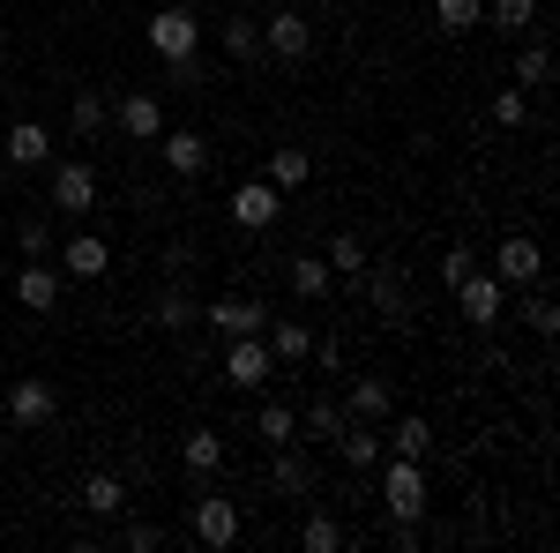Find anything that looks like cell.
Segmentation results:
<instances>
[{
    "label": "cell",
    "mask_w": 560,
    "mask_h": 553,
    "mask_svg": "<svg viewBox=\"0 0 560 553\" xmlns=\"http://www.w3.org/2000/svg\"><path fill=\"white\" fill-rule=\"evenodd\" d=\"M97 128H105V97H97V90H75V105H68V135L90 142Z\"/></svg>",
    "instance_id": "cell-31"
},
{
    "label": "cell",
    "mask_w": 560,
    "mask_h": 553,
    "mask_svg": "<svg viewBox=\"0 0 560 553\" xmlns=\"http://www.w3.org/2000/svg\"><path fill=\"white\" fill-rule=\"evenodd\" d=\"M388 412H396V396H388V382H382V375H359V382H351L345 419H388Z\"/></svg>",
    "instance_id": "cell-24"
},
{
    "label": "cell",
    "mask_w": 560,
    "mask_h": 553,
    "mask_svg": "<svg viewBox=\"0 0 560 553\" xmlns=\"http://www.w3.org/2000/svg\"><path fill=\"white\" fill-rule=\"evenodd\" d=\"M300 546H306V553H337V546H345V523H337L329 509H306V523H300Z\"/></svg>",
    "instance_id": "cell-27"
},
{
    "label": "cell",
    "mask_w": 560,
    "mask_h": 553,
    "mask_svg": "<svg viewBox=\"0 0 560 553\" xmlns=\"http://www.w3.org/2000/svg\"><path fill=\"white\" fill-rule=\"evenodd\" d=\"M538 23V0H493V31H509V38H523Z\"/></svg>",
    "instance_id": "cell-36"
},
{
    "label": "cell",
    "mask_w": 560,
    "mask_h": 553,
    "mask_svg": "<svg viewBox=\"0 0 560 553\" xmlns=\"http://www.w3.org/2000/svg\"><path fill=\"white\" fill-rule=\"evenodd\" d=\"M202 322H210L224 344H232V337H261V330H269V307H261V299H210Z\"/></svg>",
    "instance_id": "cell-9"
},
{
    "label": "cell",
    "mask_w": 560,
    "mask_h": 553,
    "mask_svg": "<svg viewBox=\"0 0 560 553\" xmlns=\"http://www.w3.org/2000/svg\"><path fill=\"white\" fill-rule=\"evenodd\" d=\"M314 359H322V367L337 375V367H345V344H337V337H314Z\"/></svg>",
    "instance_id": "cell-43"
},
{
    "label": "cell",
    "mask_w": 560,
    "mask_h": 553,
    "mask_svg": "<svg viewBox=\"0 0 560 553\" xmlns=\"http://www.w3.org/2000/svg\"><path fill=\"white\" fill-rule=\"evenodd\" d=\"M546 76H553V53H546V45L530 38V45H523V53H516V90H530V83H546Z\"/></svg>",
    "instance_id": "cell-37"
},
{
    "label": "cell",
    "mask_w": 560,
    "mask_h": 553,
    "mask_svg": "<svg viewBox=\"0 0 560 553\" xmlns=\"http://www.w3.org/2000/svg\"><path fill=\"white\" fill-rule=\"evenodd\" d=\"M15 299H23L31 314H52V307H60V269H52V262H23V269H15Z\"/></svg>",
    "instance_id": "cell-17"
},
{
    "label": "cell",
    "mask_w": 560,
    "mask_h": 553,
    "mask_svg": "<svg viewBox=\"0 0 560 553\" xmlns=\"http://www.w3.org/2000/svg\"><path fill=\"white\" fill-rule=\"evenodd\" d=\"M261 337H269V352H277V367H300V359H314V330H306V322H269Z\"/></svg>",
    "instance_id": "cell-23"
},
{
    "label": "cell",
    "mask_w": 560,
    "mask_h": 553,
    "mask_svg": "<svg viewBox=\"0 0 560 553\" xmlns=\"http://www.w3.org/2000/svg\"><path fill=\"white\" fill-rule=\"evenodd\" d=\"M337 449H345L351 471H374L382 464V434H374V419H345L337 426Z\"/></svg>",
    "instance_id": "cell-21"
},
{
    "label": "cell",
    "mask_w": 560,
    "mask_h": 553,
    "mask_svg": "<svg viewBox=\"0 0 560 553\" xmlns=\"http://www.w3.org/2000/svg\"><path fill=\"white\" fill-rule=\"evenodd\" d=\"M471 269H478V255H471V247H464V240H456V247L441 255V277H448V285H456V277H471Z\"/></svg>",
    "instance_id": "cell-41"
},
{
    "label": "cell",
    "mask_w": 560,
    "mask_h": 553,
    "mask_svg": "<svg viewBox=\"0 0 560 553\" xmlns=\"http://www.w3.org/2000/svg\"><path fill=\"white\" fill-rule=\"evenodd\" d=\"M120 546H128V553H158V546H165V531H158V523H128Z\"/></svg>",
    "instance_id": "cell-40"
},
{
    "label": "cell",
    "mask_w": 560,
    "mask_h": 553,
    "mask_svg": "<svg viewBox=\"0 0 560 553\" xmlns=\"http://www.w3.org/2000/svg\"><path fill=\"white\" fill-rule=\"evenodd\" d=\"M284 210V195L269 187V180H247V187H232V224H247V232H269Z\"/></svg>",
    "instance_id": "cell-14"
},
{
    "label": "cell",
    "mask_w": 560,
    "mask_h": 553,
    "mask_svg": "<svg viewBox=\"0 0 560 553\" xmlns=\"http://www.w3.org/2000/svg\"><path fill=\"white\" fill-rule=\"evenodd\" d=\"M493 120H501V128H523V120H530V90H501V97H493Z\"/></svg>",
    "instance_id": "cell-39"
},
{
    "label": "cell",
    "mask_w": 560,
    "mask_h": 553,
    "mask_svg": "<svg viewBox=\"0 0 560 553\" xmlns=\"http://www.w3.org/2000/svg\"><path fill=\"white\" fill-rule=\"evenodd\" d=\"M359 277H366V299H374V314H388V330H419V299H411V277H404V262H366Z\"/></svg>",
    "instance_id": "cell-1"
},
{
    "label": "cell",
    "mask_w": 560,
    "mask_h": 553,
    "mask_svg": "<svg viewBox=\"0 0 560 553\" xmlns=\"http://www.w3.org/2000/svg\"><path fill=\"white\" fill-rule=\"evenodd\" d=\"M261 441H269V449H284V441H300V412H292V404H261Z\"/></svg>",
    "instance_id": "cell-32"
},
{
    "label": "cell",
    "mask_w": 560,
    "mask_h": 553,
    "mask_svg": "<svg viewBox=\"0 0 560 553\" xmlns=\"http://www.w3.org/2000/svg\"><path fill=\"white\" fill-rule=\"evenodd\" d=\"M195 45H202V15L195 8H158L150 15V53L158 60H195Z\"/></svg>",
    "instance_id": "cell-6"
},
{
    "label": "cell",
    "mask_w": 560,
    "mask_h": 553,
    "mask_svg": "<svg viewBox=\"0 0 560 553\" xmlns=\"http://www.w3.org/2000/svg\"><path fill=\"white\" fill-rule=\"evenodd\" d=\"M329 269H337V277H359V269H366V240H359V232H337V240H329Z\"/></svg>",
    "instance_id": "cell-34"
},
{
    "label": "cell",
    "mask_w": 560,
    "mask_h": 553,
    "mask_svg": "<svg viewBox=\"0 0 560 553\" xmlns=\"http://www.w3.org/2000/svg\"><path fill=\"white\" fill-rule=\"evenodd\" d=\"M83 509L90 516H120L128 509V479H120V471H90L83 479Z\"/></svg>",
    "instance_id": "cell-22"
},
{
    "label": "cell",
    "mask_w": 560,
    "mask_h": 553,
    "mask_svg": "<svg viewBox=\"0 0 560 553\" xmlns=\"http://www.w3.org/2000/svg\"><path fill=\"white\" fill-rule=\"evenodd\" d=\"M433 449V426L427 419H396V434H388V457H427Z\"/></svg>",
    "instance_id": "cell-35"
},
{
    "label": "cell",
    "mask_w": 560,
    "mask_h": 553,
    "mask_svg": "<svg viewBox=\"0 0 560 553\" xmlns=\"http://www.w3.org/2000/svg\"><path fill=\"white\" fill-rule=\"evenodd\" d=\"M113 120H120L128 142H158V135H165V105H158V90H128V97L113 105Z\"/></svg>",
    "instance_id": "cell-10"
},
{
    "label": "cell",
    "mask_w": 560,
    "mask_h": 553,
    "mask_svg": "<svg viewBox=\"0 0 560 553\" xmlns=\"http://www.w3.org/2000/svg\"><path fill=\"white\" fill-rule=\"evenodd\" d=\"M0 158H8V165H52V135L38 128V120H15V128L0 135Z\"/></svg>",
    "instance_id": "cell-16"
},
{
    "label": "cell",
    "mask_w": 560,
    "mask_h": 553,
    "mask_svg": "<svg viewBox=\"0 0 560 553\" xmlns=\"http://www.w3.org/2000/svg\"><path fill=\"white\" fill-rule=\"evenodd\" d=\"M52 269H60V277H83V285H97V277H105V269H113V247H105V240H97V232H75V240H68V247H52Z\"/></svg>",
    "instance_id": "cell-12"
},
{
    "label": "cell",
    "mask_w": 560,
    "mask_h": 553,
    "mask_svg": "<svg viewBox=\"0 0 560 553\" xmlns=\"http://www.w3.org/2000/svg\"><path fill=\"white\" fill-rule=\"evenodd\" d=\"M433 23H441L448 38H464V31L486 23V0H433Z\"/></svg>",
    "instance_id": "cell-28"
},
{
    "label": "cell",
    "mask_w": 560,
    "mask_h": 553,
    "mask_svg": "<svg viewBox=\"0 0 560 553\" xmlns=\"http://www.w3.org/2000/svg\"><path fill=\"white\" fill-rule=\"evenodd\" d=\"M150 322H158L165 337H179V330H195V322H202V307H195V292H187V285H165V292L150 299Z\"/></svg>",
    "instance_id": "cell-18"
},
{
    "label": "cell",
    "mask_w": 560,
    "mask_h": 553,
    "mask_svg": "<svg viewBox=\"0 0 560 553\" xmlns=\"http://www.w3.org/2000/svg\"><path fill=\"white\" fill-rule=\"evenodd\" d=\"M52 404H60V396H52V382H38V375L8 389V419H15V426H45V419H52Z\"/></svg>",
    "instance_id": "cell-19"
},
{
    "label": "cell",
    "mask_w": 560,
    "mask_h": 553,
    "mask_svg": "<svg viewBox=\"0 0 560 553\" xmlns=\"http://www.w3.org/2000/svg\"><path fill=\"white\" fill-rule=\"evenodd\" d=\"M45 203L68 217H90L97 210V165H83V158H52V187H45Z\"/></svg>",
    "instance_id": "cell-5"
},
{
    "label": "cell",
    "mask_w": 560,
    "mask_h": 553,
    "mask_svg": "<svg viewBox=\"0 0 560 553\" xmlns=\"http://www.w3.org/2000/svg\"><path fill=\"white\" fill-rule=\"evenodd\" d=\"M388 539H396L404 553H419V546H427V531H419V523H388Z\"/></svg>",
    "instance_id": "cell-42"
},
{
    "label": "cell",
    "mask_w": 560,
    "mask_h": 553,
    "mask_svg": "<svg viewBox=\"0 0 560 553\" xmlns=\"http://www.w3.org/2000/svg\"><path fill=\"white\" fill-rule=\"evenodd\" d=\"M284 8H306V0H284Z\"/></svg>",
    "instance_id": "cell-45"
},
{
    "label": "cell",
    "mask_w": 560,
    "mask_h": 553,
    "mask_svg": "<svg viewBox=\"0 0 560 553\" xmlns=\"http://www.w3.org/2000/svg\"><path fill=\"white\" fill-rule=\"evenodd\" d=\"M269 375H277L269 337H232V344H224V382H232V389H269Z\"/></svg>",
    "instance_id": "cell-7"
},
{
    "label": "cell",
    "mask_w": 560,
    "mask_h": 553,
    "mask_svg": "<svg viewBox=\"0 0 560 553\" xmlns=\"http://www.w3.org/2000/svg\"><path fill=\"white\" fill-rule=\"evenodd\" d=\"M224 53H232V60H255L261 53V23L255 15H224Z\"/></svg>",
    "instance_id": "cell-33"
},
{
    "label": "cell",
    "mask_w": 560,
    "mask_h": 553,
    "mask_svg": "<svg viewBox=\"0 0 560 553\" xmlns=\"http://www.w3.org/2000/svg\"><path fill=\"white\" fill-rule=\"evenodd\" d=\"M382 502H388V523H419L427 516V471H419V457H388Z\"/></svg>",
    "instance_id": "cell-2"
},
{
    "label": "cell",
    "mask_w": 560,
    "mask_h": 553,
    "mask_svg": "<svg viewBox=\"0 0 560 553\" xmlns=\"http://www.w3.org/2000/svg\"><path fill=\"white\" fill-rule=\"evenodd\" d=\"M516 322L530 330V337H553V330H560V307H553V292H538V285H530V292H523V307H516Z\"/></svg>",
    "instance_id": "cell-26"
},
{
    "label": "cell",
    "mask_w": 560,
    "mask_h": 553,
    "mask_svg": "<svg viewBox=\"0 0 560 553\" xmlns=\"http://www.w3.org/2000/svg\"><path fill=\"white\" fill-rule=\"evenodd\" d=\"M15 240H23V255H31V262H52V224H45V210L23 217V224H15Z\"/></svg>",
    "instance_id": "cell-38"
},
{
    "label": "cell",
    "mask_w": 560,
    "mask_h": 553,
    "mask_svg": "<svg viewBox=\"0 0 560 553\" xmlns=\"http://www.w3.org/2000/svg\"><path fill=\"white\" fill-rule=\"evenodd\" d=\"M329 285H337V269H329L322 255H300V262H292V292H300V299H329Z\"/></svg>",
    "instance_id": "cell-29"
},
{
    "label": "cell",
    "mask_w": 560,
    "mask_h": 553,
    "mask_svg": "<svg viewBox=\"0 0 560 553\" xmlns=\"http://www.w3.org/2000/svg\"><path fill=\"white\" fill-rule=\"evenodd\" d=\"M0 45H8V23H0Z\"/></svg>",
    "instance_id": "cell-44"
},
{
    "label": "cell",
    "mask_w": 560,
    "mask_h": 553,
    "mask_svg": "<svg viewBox=\"0 0 560 553\" xmlns=\"http://www.w3.org/2000/svg\"><path fill=\"white\" fill-rule=\"evenodd\" d=\"M179 464L195 471V479H210V471L224 464V441H217V426H195V434L179 441Z\"/></svg>",
    "instance_id": "cell-25"
},
{
    "label": "cell",
    "mask_w": 560,
    "mask_h": 553,
    "mask_svg": "<svg viewBox=\"0 0 560 553\" xmlns=\"http://www.w3.org/2000/svg\"><path fill=\"white\" fill-rule=\"evenodd\" d=\"M158 158H165V172H173V180H195V172L210 165V135L165 128V135H158Z\"/></svg>",
    "instance_id": "cell-13"
},
{
    "label": "cell",
    "mask_w": 560,
    "mask_h": 553,
    "mask_svg": "<svg viewBox=\"0 0 560 553\" xmlns=\"http://www.w3.org/2000/svg\"><path fill=\"white\" fill-rule=\"evenodd\" d=\"M509 292H530V285H546V247L530 240V232H509L501 247H493V262H486Z\"/></svg>",
    "instance_id": "cell-3"
},
{
    "label": "cell",
    "mask_w": 560,
    "mask_h": 553,
    "mask_svg": "<svg viewBox=\"0 0 560 553\" xmlns=\"http://www.w3.org/2000/svg\"><path fill=\"white\" fill-rule=\"evenodd\" d=\"M261 53H277V60H306V53H314V23H306V8H284V0H277V15L261 23Z\"/></svg>",
    "instance_id": "cell-8"
},
{
    "label": "cell",
    "mask_w": 560,
    "mask_h": 553,
    "mask_svg": "<svg viewBox=\"0 0 560 553\" xmlns=\"http://www.w3.org/2000/svg\"><path fill=\"white\" fill-rule=\"evenodd\" d=\"M261 180H269L277 195H292V187H306V180H314V158H306L300 142H277V150H269V172H261Z\"/></svg>",
    "instance_id": "cell-20"
},
{
    "label": "cell",
    "mask_w": 560,
    "mask_h": 553,
    "mask_svg": "<svg viewBox=\"0 0 560 553\" xmlns=\"http://www.w3.org/2000/svg\"><path fill=\"white\" fill-rule=\"evenodd\" d=\"M337 426H345L337 396H314V404L300 412V434H306V441H337Z\"/></svg>",
    "instance_id": "cell-30"
},
{
    "label": "cell",
    "mask_w": 560,
    "mask_h": 553,
    "mask_svg": "<svg viewBox=\"0 0 560 553\" xmlns=\"http://www.w3.org/2000/svg\"><path fill=\"white\" fill-rule=\"evenodd\" d=\"M448 292H456V307H464V322H471V330H493V322L509 314V285H501L493 269H471V277H456Z\"/></svg>",
    "instance_id": "cell-4"
},
{
    "label": "cell",
    "mask_w": 560,
    "mask_h": 553,
    "mask_svg": "<svg viewBox=\"0 0 560 553\" xmlns=\"http://www.w3.org/2000/svg\"><path fill=\"white\" fill-rule=\"evenodd\" d=\"M269 486H277L284 502H306V494H314V457H306L300 441L269 449Z\"/></svg>",
    "instance_id": "cell-11"
},
{
    "label": "cell",
    "mask_w": 560,
    "mask_h": 553,
    "mask_svg": "<svg viewBox=\"0 0 560 553\" xmlns=\"http://www.w3.org/2000/svg\"><path fill=\"white\" fill-rule=\"evenodd\" d=\"M195 539H202V546H232V539H240V509H232L224 494H195Z\"/></svg>",
    "instance_id": "cell-15"
}]
</instances>
